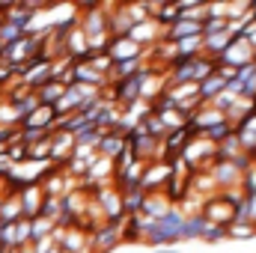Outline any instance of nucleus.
Returning a JSON list of instances; mask_svg holds the SVG:
<instances>
[{
	"label": "nucleus",
	"instance_id": "obj_21",
	"mask_svg": "<svg viewBox=\"0 0 256 253\" xmlns=\"http://www.w3.org/2000/svg\"><path fill=\"white\" fill-rule=\"evenodd\" d=\"M21 248H30V220H18L15 224V250H21Z\"/></svg>",
	"mask_w": 256,
	"mask_h": 253
},
{
	"label": "nucleus",
	"instance_id": "obj_24",
	"mask_svg": "<svg viewBox=\"0 0 256 253\" xmlns=\"http://www.w3.org/2000/svg\"><path fill=\"white\" fill-rule=\"evenodd\" d=\"M250 15H254V21H256V3H250Z\"/></svg>",
	"mask_w": 256,
	"mask_h": 253
},
{
	"label": "nucleus",
	"instance_id": "obj_26",
	"mask_svg": "<svg viewBox=\"0 0 256 253\" xmlns=\"http://www.w3.org/2000/svg\"><path fill=\"white\" fill-rule=\"evenodd\" d=\"M254 63H256V51H254Z\"/></svg>",
	"mask_w": 256,
	"mask_h": 253
},
{
	"label": "nucleus",
	"instance_id": "obj_4",
	"mask_svg": "<svg viewBox=\"0 0 256 253\" xmlns=\"http://www.w3.org/2000/svg\"><path fill=\"white\" fill-rule=\"evenodd\" d=\"M170 173H173V164H167V161H152V164H146V170H143V176H140L137 185L146 190V194H152V190H164L167 179H170Z\"/></svg>",
	"mask_w": 256,
	"mask_h": 253
},
{
	"label": "nucleus",
	"instance_id": "obj_16",
	"mask_svg": "<svg viewBox=\"0 0 256 253\" xmlns=\"http://www.w3.org/2000/svg\"><path fill=\"white\" fill-rule=\"evenodd\" d=\"M155 116H158V122L167 128V131H179V128H188V116H185L179 108H167V110H158Z\"/></svg>",
	"mask_w": 256,
	"mask_h": 253
},
{
	"label": "nucleus",
	"instance_id": "obj_27",
	"mask_svg": "<svg viewBox=\"0 0 256 253\" xmlns=\"http://www.w3.org/2000/svg\"><path fill=\"white\" fill-rule=\"evenodd\" d=\"M57 253H66V250H57Z\"/></svg>",
	"mask_w": 256,
	"mask_h": 253
},
{
	"label": "nucleus",
	"instance_id": "obj_15",
	"mask_svg": "<svg viewBox=\"0 0 256 253\" xmlns=\"http://www.w3.org/2000/svg\"><path fill=\"white\" fill-rule=\"evenodd\" d=\"M230 36L226 33H218V36H202V57H208V60H220L224 57V51L230 48Z\"/></svg>",
	"mask_w": 256,
	"mask_h": 253
},
{
	"label": "nucleus",
	"instance_id": "obj_12",
	"mask_svg": "<svg viewBox=\"0 0 256 253\" xmlns=\"http://www.w3.org/2000/svg\"><path fill=\"white\" fill-rule=\"evenodd\" d=\"M202 230H206V218H202L200 212H194V214H185V220H182V230H179V244L196 242V238L202 236Z\"/></svg>",
	"mask_w": 256,
	"mask_h": 253
},
{
	"label": "nucleus",
	"instance_id": "obj_8",
	"mask_svg": "<svg viewBox=\"0 0 256 253\" xmlns=\"http://www.w3.org/2000/svg\"><path fill=\"white\" fill-rule=\"evenodd\" d=\"M173 208V202L167 200V194L164 190H152V194H146L143 196V206H140V218H146V220H158L161 214H167Z\"/></svg>",
	"mask_w": 256,
	"mask_h": 253
},
{
	"label": "nucleus",
	"instance_id": "obj_11",
	"mask_svg": "<svg viewBox=\"0 0 256 253\" xmlns=\"http://www.w3.org/2000/svg\"><path fill=\"white\" fill-rule=\"evenodd\" d=\"M54 126H57V110L54 108H45V104H39L24 122L18 128H42V131H54Z\"/></svg>",
	"mask_w": 256,
	"mask_h": 253
},
{
	"label": "nucleus",
	"instance_id": "obj_14",
	"mask_svg": "<svg viewBox=\"0 0 256 253\" xmlns=\"http://www.w3.org/2000/svg\"><path fill=\"white\" fill-rule=\"evenodd\" d=\"M120 196H122V214H126V218L140 214V206H143V196H146V190L140 188V185L122 188V190H120Z\"/></svg>",
	"mask_w": 256,
	"mask_h": 253
},
{
	"label": "nucleus",
	"instance_id": "obj_3",
	"mask_svg": "<svg viewBox=\"0 0 256 253\" xmlns=\"http://www.w3.org/2000/svg\"><path fill=\"white\" fill-rule=\"evenodd\" d=\"M108 57H110V63H126V60H143L149 51H143L137 42H131L128 36H114L110 42H108V51H104Z\"/></svg>",
	"mask_w": 256,
	"mask_h": 253
},
{
	"label": "nucleus",
	"instance_id": "obj_1",
	"mask_svg": "<svg viewBox=\"0 0 256 253\" xmlns=\"http://www.w3.org/2000/svg\"><path fill=\"white\" fill-rule=\"evenodd\" d=\"M122 248V224H104L90 232V250L92 253H110Z\"/></svg>",
	"mask_w": 256,
	"mask_h": 253
},
{
	"label": "nucleus",
	"instance_id": "obj_25",
	"mask_svg": "<svg viewBox=\"0 0 256 253\" xmlns=\"http://www.w3.org/2000/svg\"><path fill=\"white\" fill-rule=\"evenodd\" d=\"M128 253H143V250H128Z\"/></svg>",
	"mask_w": 256,
	"mask_h": 253
},
{
	"label": "nucleus",
	"instance_id": "obj_2",
	"mask_svg": "<svg viewBox=\"0 0 256 253\" xmlns=\"http://www.w3.org/2000/svg\"><path fill=\"white\" fill-rule=\"evenodd\" d=\"M200 214L206 218V224H214V226H230V224H232V218H236V208H232L226 200H220V194H214V196H208V200L202 202Z\"/></svg>",
	"mask_w": 256,
	"mask_h": 253
},
{
	"label": "nucleus",
	"instance_id": "obj_19",
	"mask_svg": "<svg viewBox=\"0 0 256 253\" xmlns=\"http://www.w3.org/2000/svg\"><path fill=\"white\" fill-rule=\"evenodd\" d=\"M230 134H232V126H230V122L224 120V122H218V126H212L208 131H202V134H196V137H202V140H208L212 146H218V143H220V140H226Z\"/></svg>",
	"mask_w": 256,
	"mask_h": 253
},
{
	"label": "nucleus",
	"instance_id": "obj_13",
	"mask_svg": "<svg viewBox=\"0 0 256 253\" xmlns=\"http://www.w3.org/2000/svg\"><path fill=\"white\" fill-rule=\"evenodd\" d=\"M224 84H226V80H224L218 72H214V74H208L206 80H200V84H196V102H200V104H208L214 96H220V92H224Z\"/></svg>",
	"mask_w": 256,
	"mask_h": 253
},
{
	"label": "nucleus",
	"instance_id": "obj_20",
	"mask_svg": "<svg viewBox=\"0 0 256 253\" xmlns=\"http://www.w3.org/2000/svg\"><path fill=\"white\" fill-rule=\"evenodd\" d=\"M200 33L202 36H218V33H226V18H202L200 21Z\"/></svg>",
	"mask_w": 256,
	"mask_h": 253
},
{
	"label": "nucleus",
	"instance_id": "obj_9",
	"mask_svg": "<svg viewBox=\"0 0 256 253\" xmlns=\"http://www.w3.org/2000/svg\"><path fill=\"white\" fill-rule=\"evenodd\" d=\"M126 146H128V137H122L120 131H108V134H102L96 152H98L102 158H108V161H116V158L126 152Z\"/></svg>",
	"mask_w": 256,
	"mask_h": 253
},
{
	"label": "nucleus",
	"instance_id": "obj_7",
	"mask_svg": "<svg viewBox=\"0 0 256 253\" xmlns=\"http://www.w3.org/2000/svg\"><path fill=\"white\" fill-rule=\"evenodd\" d=\"M218 63L230 66V68H242V66L254 63V48H250L244 39H236V42H230V48L224 51V57H220Z\"/></svg>",
	"mask_w": 256,
	"mask_h": 253
},
{
	"label": "nucleus",
	"instance_id": "obj_23",
	"mask_svg": "<svg viewBox=\"0 0 256 253\" xmlns=\"http://www.w3.org/2000/svg\"><path fill=\"white\" fill-rule=\"evenodd\" d=\"M158 253H179V248H161Z\"/></svg>",
	"mask_w": 256,
	"mask_h": 253
},
{
	"label": "nucleus",
	"instance_id": "obj_10",
	"mask_svg": "<svg viewBox=\"0 0 256 253\" xmlns=\"http://www.w3.org/2000/svg\"><path fill=\"white\" fill-rule=\"evenodd\" d=\"M196 36H202L200 33V21H188V18H176L164 30V39L167 42H182V39H196Z\"/></svg>",
	"mask_w": 256,
	"mask_h": 253
},
{
	"label": "nucleus",
	"instance_id": "obj_18",
	"mask_svg": "<svg viewBox=\"0 0 256 253\" xmlns=\"http://www.w3.org/2000/svg\"><path fill=\"white\" fill-rule=\"evenodd\" d=\"M224 232H226V242H250V238H256V226L238 224V220H232Z\"/></svg>",
	"mask_w": 256,
	"mask_h": 253
},
{
	"label": "nucleus",
	"instance_id": "obj_6",
	"mask_svg": "<svg viewBox=\"0 0 256 253\" xmlns=\"http://www.w3.org/2000/svg\"><path fill=\"white\" fill-rule=\"evenodd\" d=\"M18 202H21V218H24V220H33V218H39V212H42L45 194H42L39 185H24V188L18 190Z\"/></svg>",
	"mask_w": 256,
	"mask_h": 253
},
{
	"label": "nucleus",
	"instance_id": "obj_22",
	"mask_svg": "<svg viewBox=\"0 0 256 253\" xmlns=\"http://www.w3.org/2000/svg\"><path fill=\"white\" fill-rule=\"evenodd\" d=\"M226 226H214V224H206V230H202V236H200V242H206V244H218V242H226V232H224Z\"/></svg>",
	"mask_w": 256,
	"mask_h": 253
},
{
	"label": "nucleus",
	"instance_id": "obj_17",
	"mask_svg": "<svg viewBox=\"0 0 256 253\" xmlns=\"http://www.w3.org/2000/svg\"><path fill=\"white\" fill-rule=\"evenodd\" d=\"M63 84H57V80H48L42 90H36V98H39V104H45V108H54L60 98H63Z\"/></svg>",
	"mask_w": 256,
	"mask_h": 253
},
{
	"label": "nucleus",
	"instance_id": "obj_5",
	"mask_svg": "<svg viewBox=\"0 0 256 253\" xmlns=\"http://www.w3.org/2000/svg\"><path fill=\"white\" fill-rule=\"evenodd\" d=\"M208 173H212V179H214L218 190L242 188V176H244V170H242L238 164H232V161H214Z\"/></svg>",
	"mask_w": 256,
	"mask_h": 253
}]
</instances>
